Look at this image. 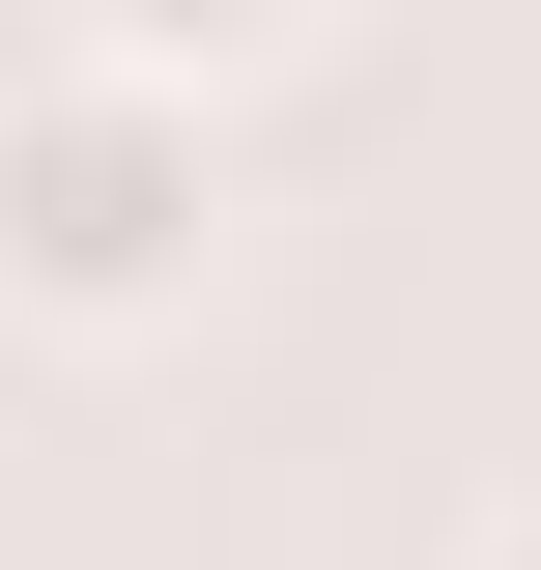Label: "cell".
Listing matches in <instances>:
<instances>
[{
  "mask_svg": "<svg viewBox=\"0 0 541 570\" xmlns=\"http://www.w3.org/2000/svg\"><path fill=\"white\" fill-rule=\"evenodd\" d=\"M456 570H541V456H513V485H484V513H456Z\"/></svg>",
  "mask_w": 541,
  "mask_h": 570,
  "instance_id": "cell-2",
  "label": "cell"
},
{
  "mask_svg": "<svg viewBox=\"0 0 541 570\" xmlns=\"http://www.w3.org/2000/svg\"><path fill=\"white\" fill-rule=\"evenodd\" d=\"M200 257H228L200 86H142L115 29H29V58H0V314H29V343H171Z\"/></svg>",
  "mask_w": 541,
  "mask_h": 570,
  "instance_id": "cell-1",
  "label": "cell"
}]
</instances>
